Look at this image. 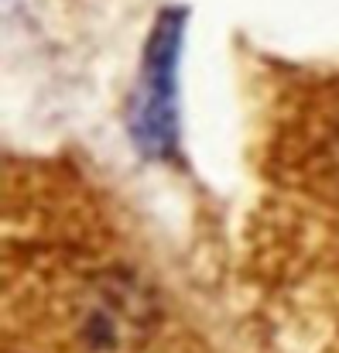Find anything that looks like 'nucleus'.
I'll return each instance as SVG.
<instances>
[]
</instances>
